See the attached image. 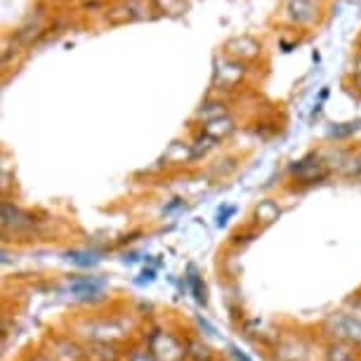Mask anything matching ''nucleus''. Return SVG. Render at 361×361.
I'll list each match as a JSON object with an SVG mask.
<instances>
[{"label": "nucleus", "instance_id": "f257e3e1", "mask_svg": "<svg viewBox=\"0 0 361 361\" xmlns=\"http://www.w3.org/2000/svg\"><path fill=\"white\" fill-rule=\"evenodd\" d=\"M324 333L340 345L361 347V319L347 312H336L324 322Z\"/></svg>", "mask_w": 361, "mask_h": 361}, {"label": "nucleus", "instance_id": "f03ea898", "mask_svg": "<svg viewBox=\"0 0 361 361\" xmlns=\"http://www.w3.org/2000/svg\"><path fill=\"white\" fill-rule=\"evenodd\" d=\"M290 173L295 175L300 182H305V185H314V182L326 180V175H329V163L319 154H307L305 159L293 163Z\"/></svg>", "mask_w": 361, "mask_h": 361}, {"label": "nucleus", "instance_id": "7ed1b4c3", "mask_svg": "<svg viewBox=\"0 0 361 361\" xmlns=\"http://www.w3.org/2000/svg\"><path fill=\"white\" fill-rule=\"evenodd\" d=\"M106 286L109 281L104 276H73L66 283V290L76 300H97L104 295Z\"/></svg>", "mask_w": 361, "mask_h": 361}, {"label": "nucleus", "instance_id": "20e7f679", "mask_svg": "<svg viewBox=\"0 0 361 361\" xmlns=\"http://www.w3.org/2000/svg\"><path fill=\"white\" fill-rule=\"evenodd\" d=\"M33 227V220L29 213H24L22 208L15 206V203L5 201L3 203V229L5 231H22V229H29Z\"/></svg>", "mask_w": 361, "mask_h": 361}, {"label": "nucleus", "instance_id": "39448f33", "mask_svg": "<svg viewBox=\"0 0 361 361\" xmlns=\"http://www.w3.org/2000/svg\"><path fill=\"white\" fill-rule=\"evenodd\" d=\"M64 260L76 264L80 269H92L104 260V250L99 248H80V250H66Z\"/></svg>", "mask_w": 361, "mask_h": 361}, {"label": "nucleus", "instance_id": "423d86ee", "mask_svg": "<svg viewBox=\"0 0 361 361\" xmlns=\"http://www.w3.org/2000/svg\"><path fill=\"white\" fill-rule=\"evenodd\" d=\"M185 281H187V288L192 290V295L196 302L201 305V307H206L208 305V293H206V283H203V276L196 271L194 264H189L187 267V274H185Z\"/></svg>", "mask_w": 361, "mask_h": 361}, {"label": "nucleus", "instance_id": "0eeeda50", "mask_svg": "<svg viewBox=\"0 0 361 361\" xmlns=\"http://www.w3.org/2000/svg\"><path fill=\"white\" fill-rule=\"evenodd\" d=\"M185 357L189 361H215L213 350H210V347L203 343V340H187Z\"/></svg>", "mask_w": 361, "mask_h": 361}, {"label": "nucleus", "instance_id": "6e6552de", "mask_svg": "<svg viewBox=\"0 0 361 361\" xmlns=\"http://www.w3.org/2000/svg\"><path fill=\"white\" fill-rule=\"evenodd\" d=\"M231 130H234V121H231L229 116H222V118L210 121V123H206V128H203V133L210 135L213 140L227 137V135H229Z\"/></svg>", "mask_w": 361, "mask_h": 361}, {"label": "nucleus", "instance_id": "1a4fd4ad", "mask_svg": "<svg viewBox=\"0 0 361 361\" xmlns=\"http://www.w3.org/2000/svg\"><path fill=\"white\" fill-rule=\"evenodd\" d=\"M279 215H281V208H279L276 201H262L260 206L255 208L257 222H262V224H271L274 220H279Z\"/></svg>", "mask_w": 361, "mask_h": 361}, {"label": "nucleus", "instance_id": "9d476101", "mask_svg": "<svg viewBox=\"0 0 361 361\" xmlns=\"http://www.w3.org/2000/svg\"><path fill=\"white\" fill-rule=\"evenodd\" d=\"M288 10H290L293 19H298V22H307V19H312V3L310 0H293Z\"/></svg>", "mask_w": 361, "mask_h": 361}, {"label": "nucleus", "instance_id": "9b49d317", "mask_svg": "<svg viewBox=\"0 0 361 361\" xmlns=\"http://www.w3.org/2000/svg\"><path fill=\"white\" fill-rule=\"evenodd\" d=\"M222 116H227V109H224V104H220V102H215V104H206L199 111V118H203L206 123H210V121H215V118H222Z\"/></svg>", "mask_w": 361, "mask_h": 361}, {"label": "nucleus", "instance_id": "f8f14e48", "mask_svg": "<svg viewBox=\"0 0 361 361\" xmlns=\"http://www.w3.org/2000/svg\"><path fill=\"white\" fill-rule=\"evenodd\" d=\"M359 126H361V121H350V123H340L336 128H331L329 135L331 137H336V140H345V137H350L352 133H357L359 130Z\"/></svg>", "mask_w": 361, "mask_h": 361}, {"label": "nucleus", "instance_id": "ddd939ff", "mask_svg": "<svg viewBox=\"0 0 361 361\" xmlns=\"http://www.w3.org/2000/svg\"><path fill=\"white\" fill-rule=\"evenodd\" d=\"M215 142H217V140H213V137H210V135L203 133L201 137L196 140L194 145H192V154H194V159H199V156H203L206 152H210V149L215 147Z\"/></svg>", "mask_w": 361, "mask_h": 361}, {"label": "nucleus", "instance_id": "4468645a", "mask_svg": "<svg viewBox=\"0 0 361 361\" xmlns=\"http://www.w3.org/2000/svg\"><path fill=\"white\" fill-rule=\"evenodd\" d=\"M343 175L345 177H361V152L357 156H352V159H345Z\"/></svg>", "mask_w": 361, "mask_h": 361}, {"label": "nucleus", "instance_id": "2eb2a0df", "mask_svg": "<svg viewBox=\"0 0 361 361\" xmlns=\"http://www.w3.org/2000/svg\"><path fill=\"white\" fill-rule=\"evenodd\" d=\"M236 215V206H222L220 210H217V215H215V227L217 229H222V227H227L231 217Z\"/></svg>", "mask_w": 361, "mask_h": 361}, {"label": "nucleus", "instance_id": "dca6fc26", "mask_svg": "<svg viewBox=\"0 0 361 361\" xmlns=\"http://www.w3.org/2000/svg\"><path fill=\"white\" fill-rule=\"evenodd\" d=\"M128 361H159V357L152 350H133L128 354Z\"/></svg>", "mask_w": 361, "mask_h": 361}, {"label": "nucleus", "instance_id": "f3484780", "mask_svg": "<svg viewBox=\"0 0 361 361\" xmlns=\"http://www.w3.org/2000/svg\"><path fill=\"white\" fill-rule=\"evenodd\" d=\"M156 274H159V271H156V267H145L142 269V274L135 279V283L137 286H149V283H154L156 281Z\"/></svg>", "mask_w": 361, "mask_h": 361}, {"label": "nucleus", "instance_id": "a211bd4d", "mask_svg": "<svg viewBox=\"0 0 361 361\" xmlns=\"http://www.w3.org/2000/svg\"><path fill=\"white\" fill-rule=\"evenodd\" d=\"M185 206H187V203H185V199H173V201H170V203H168V206H166V208H163V215H173V213H175V210L185 208Z\"/></svg>", "mask_w": 361, "mask_h": 361}, {"label": "nucleus", "instance_id": "6ab92c4d", "mask_svg": "<svg viewBox=\"0 0 361 361\" xmlns=\"http://www.w3.org/2000/svg\"><path fill=\"white\" fill-rule=\"evenodd\" d=\"M229 352H231V357H234L236 361H253L246 352L241 350V347H236V345H231V347H229Z\"/></svg>", "mask_w": 361, "mask_h": 361}, {"label": "nucleus", "instance_id": "aec40b11", "mask_svg": "<svg viewBox=\"0 0 361 361\" xmlns=\"http://www.w3.org/2000/svg\"><path fill=\"white\" fill-rule=\"evenodd\" d=\"M137 260H140V255H137V253H126V255H123V262H126V264H133V262H137Z\"/></svg>", "mask_w": 361, "mask_h": 361}, {"label": "nucleus", "instance_id": "412c9836", "mask_svg": "<svg viewBox=\"0 0 361 361\" xmlns=\"http://www.w3.org/2000/svg\"><path fill=\"white\" fill-rule=\"evenodd\" d=\"M29 361H54L52 357H45V354H36L33 359H29Z\"/></svg>", "mask_w": 361, "mask_h": 361}, {"label": "nucleus", "instance_id": "4be33fe9", "mask_svg": "<svg viewBox=\"0 0 361 361\" xmlns=\"http://www.w3.org/2000/svg\"><path fill=\"white\" fill-rule=\"evenodd\" d=\"M326 97H329V87H324V90H322V94H319V102H324Z\"/></svg>", "mask_w": 361, "mask_h": 361}]
</instances>
